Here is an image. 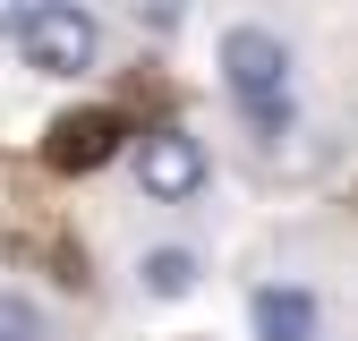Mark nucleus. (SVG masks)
<instances>
[{
    "mask_svg": "<svg viewBox=\"0 0 358 341\" xmlns=\"http://www.w3.org/2000/svg\"><path fill=\"white\" fill-rule=\"evenodd\" d=\"M0 341H43V307L17 290H0Z\"/></svg>",
    "mask_w": 358,
    "mask_h": 341,
    "instance_id": "nucleus-7",
    "label": "nucleus"
},
{
    "mask_svg": "<svg viewBox=\"0 0 358 341\" xmlns=\"http://www.w3.org/2000/svg\"><path fill=\"white\" fill-rule=\"evenodd\" d=\"M137 282H145V298H188L196 290V256L188 247H154L145 265H137Z\"/></svg>",
    "mask_w": 358,
    "mask_h": 341,
    "instance_id": "nucleus-6",
    "label": "nucleus"
},
{
    "mask_svg": "<svg viewBox=\"0 0 358 341\" xmlns=\"http://www.w3.org/2000/svg\"><path fill=\"white\" fill-rule=\"evenodd\" d=\"M179 17H188V0H137V26H154V34H171Z\"/></svg>",
    "mask_w": 358,
    "mask_h": 341,
    "instance_id": "nucleus-8",
    "label": "nucleus"
},
{
    "mask_svg": "<svg viewBox=\"0 0 358 341\" xmlns=\"http://www.w3.org/2000/svg\"><path fill=\"white\" fill-rule=\"evenodd\" d=\"M137 188L154 205H188L205 188V145L188 137V128H154V137H137Z\"/></svg>",
    "mask_w": 358,
    "mask_h": 341,
    "instance_id": "nucleus-3",
    "label": "nucleus"
},
{
    "mask_svg": "<svg viewBox=\"0 0 358 341\" xmlns=\"http://www.w3.org/2000/svg\"><path fill=\"white\" fill-rule=\"evenodd\" d=\"M111 145H120V111H69L43 137V162L52 170H94V162H111Z\"/></svg>",
    "mask_w": 358,
    "mask_h": 341,
    "instance_id": "nucleus-4",
    "label": "nucleus"
},
{
    "mask_svg": "<svg viewBox=\"0 0 358 341\" xmlns=\"http://www.w3.org/2000/svg\"><path fill=\"white\" fill-rule=\"evenodd\" d=\"M17 17H26V0H0V34H17Z\"/></svg>",
    "mask_w": 358,
    "mask_h": 341,
    "instance_id": "nucleus-9",
    "label": "nucleus"
},
{
    "mask_svg": "<svg viewBox=\"0 0 358 341\" xmlns=\"http://www.w3.org/2000/svg\"><path fill=\"white\" fill-rule=\"evenodd\" d=\"M17 52H26V68H43V77H85L94 52H103V26L85 17V9H69V0H43V9L17 17Z\"/></svg>",
    "mask_w": 358,
    "mask_h": 341,
    "instance_id": "nucleus-2",
    "label": "nucleus"
},
{
    "mask_svg": "<svg viewBox=\"0 0 358 341\" xmlns=\"http://www.w3.org/2000/svg\"><path fill=\"white\" fill-rule=\"evenodd\" d=\"M222 85H231V103L264 128V137L290 128V52H282V34L231 26V34H222Z\"/></svg>",
    "mask_w": 358,
    "mask_h": 341,
    "instance_id": "nucleus-1",
    "label": "nucleus"
},
{
    "mask_svg": "<svg viewBox=\"0 0 358 341\" xmlns=\"http://www.w3.org/2000/svg\"><path fill=\"white\" fill-rule=\"evenodd\" d=\"M248 316H256V341H316V298L290 282H264L248 298Z\"/></svg>",
    "mask_w": 358,
    "mask_h": 341,
    "instance_id": "nucleus-5",
    "label": "nucleus"
}]
</instances>
